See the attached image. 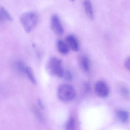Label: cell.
Segmentation results:
<instances>
[{
    "label": "cell",
    "mask_w": 130,
    "mask_h": 130,
    "mask_svg": "<svg viewBox=\"0 0 130 130\" xmlns=\"http://www.w3.org/2000/svg\"><path fill=\"white\" fill-rule=\"evenodd\" d=\"M39 17L35 12H28L22 14L20 21L24 30L27 32L31 31L38 25Z\"/></svg>",
    "instance_id": "1"
},
{
    "label": "cell",
    "mask_w": 130,
    "mask_h": 130,
    "mask_svg": "<svg viewBox=\"0 0 130 130\" xmlns=\"http://www.w3.org/2000/svg\"><path fill=\"white\" fill-rule=\"evenodd\" d=\"M46 69L51 75L58 77H63L64 71L61 59L56 57H52L48 60Z\"/></svg>",
    "instance_id": "2"
},
{
    "label": "cell",
    "mask_w": 130,
    "mask_h": 130,
    "mask_svg": "<svg viewBox=\"0 0 130 130\" xmlns=\"http://www.w3.org/2000/svg\"><path fill=\"white\" fill-rule=\"evenodd\" d=\"M57 94L59 99L65 102L72 101L76 95V91L74 88L68 84L60 85L58 89Z\"/></svg>",
    "instance_id": "3"
},
{
    "label": "cell",
    "mask_w": 130,
    "mask_h": 130,
    "mask_svg": "<svg viewBox=\"0 0 130 130\" xmlns=\"http://www.w3.org/2000/svg\"><path fill=\"white\" fill-rule=\"evenodd\" d=\"M51 25L52 31L56 35H61L64 32V29L59 17L54 14L51 19Z\"/></svg>",
    "instance_id": "4"
},
{
    "label": "cell",
    "mask_w": 130,
    "mask_h": 130,
    "mask_svg": "<svg viewBox=\"0 0 130 130\" xmlns=\"http://www.w3.org/2000/svg\"><path fill=\"white\" fill-rule=\"evenodd\" d=\"M95 89L96 93L99 97L105 98L109 94L108 86L106 83L103 80H99L96 83Z\"/></svg>",
    "instance_id": "5"
},
{
    "label": "cell",
    "mask_w": 130,
    "mask_h": 130,
    "mask_svg": "<svg viewBox=\"0 0 130 130\" xmlns=\"http://www.w3.org/2000/svg\"><path fill=\"white\" fill-rule=\"evenodd\" d=\"M66 41L68 47L74 51H77L79 49V44L76 37L73 35L70 34L67 36Z\"/></svg>",
    "instance_id": "6"
},
{
    "label": "cell",
    "mask_w": 130,
    "mask_h": 130,
    "mask_svg": "<svg viewBox=\"0 0 130 130\" xmlns=\"http://www.w3.org/2000/svg\"><path fill=\"white\" fill-rule=\"evenodd\" d=\"M79 63L81 69L84 72H88L90 69V61L89 58L86 55H83L80 56Z\"/></svg>",
    "instance_id": "7"
},
{
    "label": "cell",
    "mask_w": 130,
    "mask_h": 130,
    "mask_svg": "<svg viewBox=\"0 0 130 130\" xmlns=\"http://www.w3.org/2000/svg\"><path fill=\"white\" fill-rule=\"evenodd\" d=\"M83 6L87 16L90 19H93L94 17V11L91 1L84 0L83 2Z\"/></svg>",
    "instance_id": "8"
},
{
    "label": "cell",
    "mask_w": 130,
    "mask_h": 130,
    "mask_svg": "<svg viewBox=\"0 0 130 130\" xmlns=\"http://www.w3.org/2000/svg\"><path fill=\"white\" fill-rule=\"evenodd\" d=\"M57 48L59 52L63 54L69 53L70 49L67 44L61 39H58L57 41Z\"/></svg>",
    "instance_id": "9"
},
{
    "label": "cell",
    "mask_w": 130,
    "mask_h": 130,
    "mask_svg": "<svg viewBox=\"0 0 130 130\" xmlns=\"http://www.w3.org/2000/svg\"><path fill=\"white\" fill-rule=\"evenodd\" d=\"M12 20L11 15L6 9L3 7H0V21H12Z\"/></svg>",
    "instance_id": "10"
},
{
    "label": "cell",
    "mask_w": 130,
    "mask_h": 130,
    "mask_svg": "<svg viewBox=\"0 0 130 130\" xmlns=\"http://www.w3.org/2000/svg\"><path fill=\"white\" fill-rule=\"evenodd\" d=\"M116 115L118 119L122 122H126L128 119V112L124 109H120L117 110Z\"/></svg>",
    "instance_id": "11"
},
{
    "label": "cell",
    "mask_w": 130,
    "mask_h": 130,
    "mask_svg": "<svg viewBox=\"0 0 130 130\" xmlns=\"http://www.w3.org/2000/svg\"><path fill=\"white\" fill-rule=\"evenodd\" d=\"M25 73L28 77L29 80L33 84H36V79L34 76L33 70L32 68L29 67H26L25 72Z\"/></svg>",
    "instance_id": "12"
},
{
    "label": "cell",
    "mask_w": 130,
    "mask_h": 130,
    "mask_svg": "<svg viewBox=\"0 0 130 130\" xmlns=\"http://www.w3.org/2000/svg\"><path fill=\"white\" fill-rule=\"evenodd\" d=\"M15 67L19 72L25 73L26 66L22 61H18L15 63Z\"/></svg>",
    "instance_id": "13"
},
{
    "label": "cell",
    "mask_w": 130,
    "mask_h": 130,
    "mask_svg": "<svg viewBox=\"0 0 130 130\" xmlns=\"http://www.w3.org/2000/svg\"><path fill=\"white\" fill-rule=\"evenodd\" d=\"M75 121L73 118L69 119L66 125L67 130H74L75 128Z\"/></svg>",
    "instance_id": "14"
},
{
    "label": "cell",
    "mask_w": 130,
    "mask_h": 130,
    "mask_svg": "<svg viewBox=\"0 0 130 130\" xmlns=\"http://www.w3.org/2000/svg\"><path fill=\"white\" fill-rule=\"evenodd\" d=\"M119 89L120 92L123 96L126 97L128 96L129 95V90L126 86L124 84H121L119 86Z\"/></svg>",
    "instance_id": "15"
},
{
    "label": "cell",
    "mask_w": 130,
    "mask_h": 130,
    "mask_svg": "<svg viewBox=\"0 0 130 130\" xmlns=\"http://www.w3.org/2000/svg\"><path fill=\"white\" fill-rule=\"evenodd\" d=\"M73 75L72 73L70 71H65L63 78L68 80H70L72 79Z\"/></svg>",
    "instance_id": "16"
},
{
    "label": "cell",
    "mask_w": 130,
    "mask_h": 130,
    "mask_svg": "<svg viewBox=\"0 0 130 130\" xmlns=\"http://www.w3.org/2000/svg\"><path fill=\"white\" fill-rule=\"evenodd\" d=\"M124 65L125 67L128 71L130 70V57H127L125 60Z\"/></svg>",
    "instance_id": "17"
},
{
    "label": "cell",
    "mask_w": 130,
    "mask_h": 130,
    "mask_svg": "<svg viewBox=\"0 0 130 130\" xmlns=\"http://www.w3.org/2000/svg\"><path fill=\"white\" fill-rule=\"evenodd\" d=\"M39 105H40V106H41V108H44V105H43V104H42V102L41 100H39Z\"/></svg>",
    "instance_id": "18"
}]
</instances>
